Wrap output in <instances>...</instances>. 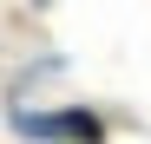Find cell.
Listing matches in <instances>:
<instances>
[{
    "instance_id": "1",
    "label": "cell",
    "mask_w": 151,
    "mask_h": 144,
    "mask_svg": "<svg viewBox=\"0 0 151 144\" xmlns=\"http://www.w3.org/2000/svg\"><path fill=\"white\" fill-rule=\"evenodd\" d=\"M13 131L20 138H105V118L86 111V105H72V111H20L13 118Z\"/></svg>"
},
{
    "instance_id": "2",
    "label": "cell",
    "mask_w": 151,
    "mask_h": 144,
    "mask_svg": "<svg viewBox=\"0 0 151 144\" xmlns=\"http://www.w3.org/2000/svg\"><path fill=\"white\" fill-rule=\"evenodd\" d=\"M33 7H53V0H33Z\"/></svg>"
}]
</instances>
